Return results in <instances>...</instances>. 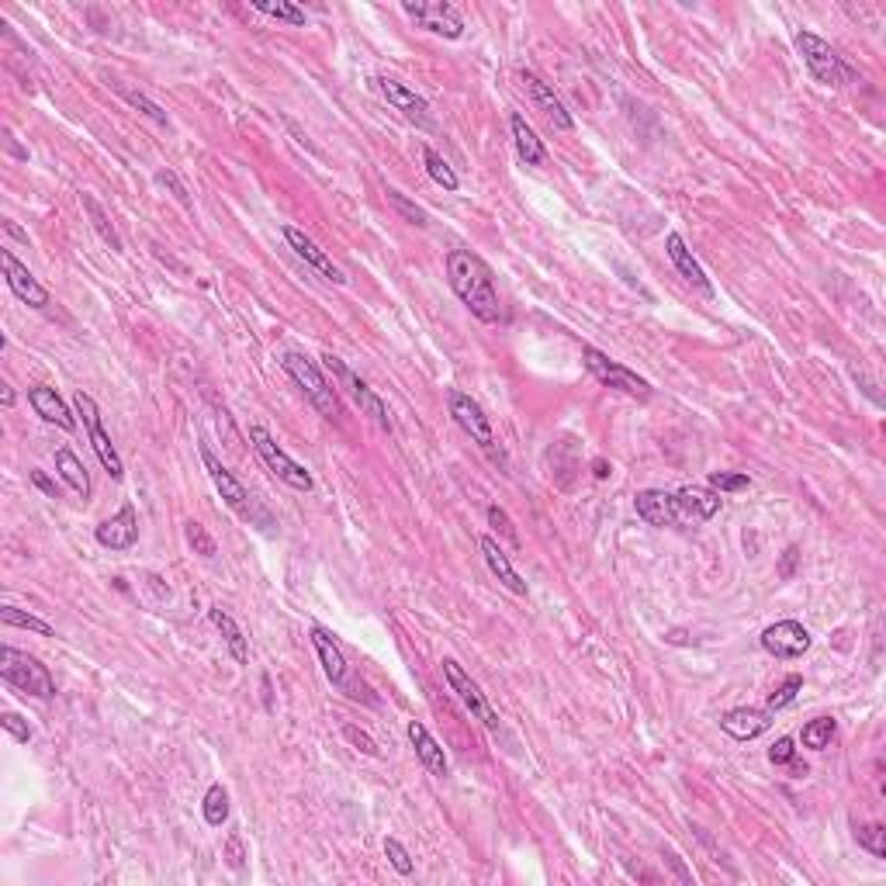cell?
Instances as JSON below:
<instances>
[{
    "mask_svg": "<svg viewBox=\"0 0 886 886\" xmlns=\"http://www.w3.org/2000/svg\"><path fill=\"white\" fill-rule=\"evenodd\" d=\"M752 485L748 475H731V471H713L710 475V488L713 492H741V488Z\"/></svg>",
    "mask_w": 886,
    "mask_h": 886,
    "instance_id": "60d3db41",
    "label": "cell"
},
{
    "mask_svg": "<svg viewBox=\"0 0 886 886\" xmlns=\"http://www.w3.org/2000/svg\"><path fill=\"white\" fill-rule=\"evenodd\" d=\"M835 731H838L835 717H814L810 724H803L800 741H803V748H810V752H824V748L831 745V738H835Z\"/></svg>",
    "mask_w": 886,
    "mask_h": 886,
    "instance_id": "f546056e",
    "label": "cell"
},
{
    "mask_svg": "<svg viewBox=\"0 0 886 886\" xmlns=\"http://www.w3.org/2000/svg\"><path fill=\"white\" fill-rule=\"evenodd\" d=\"M80 201H84V212L90 215V225H94V232H97V236H101L104 243H108L115 253L122 250V236H118V232H115V225H111V219H108V215H104V208L97 205V201L90 198V194H80Z\"/></svg>",
    "mask_w": 886,
    "mask_h": 886,
    "instance_id": "1f68e13d",
    "label": "cell"
},
{
    "mask_svg": "<svg viewBox=\"0 0 886 886\" xmlns=\"http://www.w3.org/2000/svg\"><path fill=\"white\" fill-rule=\"evenodd\" d=\"M797 52L803 56V66H807L810 77H814L817 84L845 87V84H855V80H859V73H855L835 49H831V42H824L821 35L807 32V28L797 32Z\"/></svg>",
    "mask_w": 886,
    "mask_h": 886,
    "instance_id": "7a4b0ae2",
    "label": "cell"
},
{
    "mask_svg": "<svg viewBox=\"0 0 886 886\" xmlns=\"http://www.w3.org/2000/svg\"><path fill=\"white\" fill-rule=\"evenodd\" d=\"M520 80H523V87H527L533 108H537L540 115H544L547 122L554 125V129H561V132H572V129H575L572 115H568V108H565V104H561V97L554 94V87H551V84H544V80H540L537 73H530V70H523V73H520Z\"/></svg>",
    "mask_w": 886,
    "mask_h": 886,
    "instance_id": "e0dca14e",
    "label": "cell"
},
{
    "mask_svg": "<svg viewBox=\"0 0 886 886\" xmlns=\"http://www.w3.org/2000/svg\"><path fill=\"white\" fill-rule=\"evenodd\" d=\"M32 482H35V485H39V488H42V492H45V495H52V499H56V495H59V492H56V485H52V482H49V478H45V475H42V471H32Z\"/></svg>",
    "mask_w": 886,
    "mask_h": 886,
    "instance_id": "f907efd6",
    "label": "cell"
},
{
    "mask_svg": "<svg viewBox=\"0 0 886 886\" xmlns=\"http://www.w3.org/2000/svg\"><path fill=\"white\" fill-rule=\"evenodd\" d=\"M312 644H315V655H319L322 662V672H326V679L333 682L336 689H343V693L350 696V700H367L374 703V696L367 693V686L357 679L354 672H350L347 665V655L340 651V644L333 641V634L322 627H312Z\"/></svg>",
    "mask_w": 886,
    "mask_h": 886,
    "instance_id": "5b68a950",
    "label": "cell"
},
{
    "mask_svg": "<svg viewBox=\"0 0 886 886\" xmlns=\"http://www.w3.org/2000/svg\"><path fill=\"white\" fill-rule=\"evenodd\" d=\"M720 727H724V734H731L734 741H752L772 727V713L738 707V710H727L724 717H720Z\"/></svg>",
    "mask_w": 886,
    "mask_h": 886,
    "instance_id": "603a6c76",
    "label": "cell"
},
{
    "mask_svg": "<svg viewBox=\"0 0 886 886\" xmlns=\"http://www.w3.org/2000/svg\"><path fill=\"white\" fill-rule=\"evenodd\" d=\"M374 87H378V94L385 97L395 111H402L409 122L423 125V129H433V115H430V104H426V97H419L416 90H409V87L399 84V80H392V77H378V80H374Z\"/></svg>",
    "mask_w": 886,
    "mask_h": 886,
    "instance_id": "9a60e30c",
    "label": "cell"
},
{
    "mask_svg": "<svg viewBox=\"0 0 886 886\" xmlns=\"http://www.w3.org/2000/svg\"><path fill=\"white\" fill-rule=\"evenodd\" d=\"M322 364H326V371H333V378L340 381V385L347 388L350 395H354V402L367 412V416L374 419V423L381 426V430H392V416H388V405L381 402V395L374 392V388L367 385L364 378H357V374L350 371V367L343 364L340 357H333V354L322 357Z\"/></svg>",
    "mask_w": 886,
    "mask_h": 886,
    "instance_id": "9c48e42d",
    "label": "cell"
},
{
    "mask_svg": "<svg viewBox=\"0 0 886 886\" xmlns=\"http://www.w3.org/2000/svg\"><path fill=\"white\" fill-rule=\"evenodd\" d=\"M447 281L454 288V295L468 305V312L482 322H499L502 319V302L499 291L492 284V270L471 250H450L447 253Z\"/></svg>",
    "mask_w": 886,
    "mask_h": 886,
    "instance_id": "6da1fadb",
    "label": "cell"
},
{
    "mask_svg": "<svg viewBox=\"0 0 886 886\" xmlns=\"http://www.w3.org/2000/svg\"><path fill=\"white\" fill-rule=\"evenodd\" d=\"M243 859H246V852H243V838H239V835H229V842H225V866H229V869H243Z\"/></svg>",
    "mask_w": 886,
    "mask_h": 886,
    "instance_id": "7dc6e473",
    "label": "cell"
},
{
    "mask_svg": "<svg viewBox=\"0 0 886 886\" xmlns=\"http://www.w3.org/2000/svg\"><path fill=\"white\" fill-rule=\"evenodd\" d=\"M250 440H253V450L260 454V461H264L284 485L295 488V492H312V475L295 461V457H288L281 447H277V440L270 437L264 426H250Z\"/></svg>",
    "mask_w": 886,
    "mask_h": 886,
    "instance_id": "52a82bcc",
    "label": "cell"
},
{
    "mask_svg": "<svg viewBox=\"0 0 886 886\" xmlns=\"http://www.w3.org/2000/svg\"><path fill=\"white\" fill-rule=\"evenodd\" d=\"M509 132H513V146H516V153H520V160L527 163V167H544L547 149H544V142L537 139V132L530 129L527 118H523L520 111H513V115H509Z\"/></svg>",
    "mask_w": 886,
    "mask_h": 886,
    "instance_id": "4316f807",
    "label": "cell"
},
{
    "mask_svg": "<svg viewBox=\"0 0 886 886\" xmlns=\"http://www.w3.org/2000/svg\"><path fill=\"white\" fill-rule=\"evenodd\" d=\"M284 239H288V246H291V250H295V257H298V260H305V264H309L312 270H319V274L326 277V281H333V284H347L343 270L336 267L333 260L326 257V250H319V246H315V239L305 236L302 229H295V225H284Z\"/></svg>",
    "mask_w": 886,
    "mask_h": 886,
    "instance_id": "ac0fdd59",
    "label": "cell"
},
{
    "mask_svg": "<svg viewBox=\"0 0 886 886\" xmlns=\"http://www.w3.org/2000/svg\"><path fill=\"white\" fill-rule=\"evenodd\" d=\"M56 471H59V478H63V482L80 495V499H87V495H90V475H87V468L80 464V457L73 454V450H66V447L56 450Z\"/></svg>",
    "mask_w": 886,
    "mask_h": 886,
    "instance_id": "f1b7e54d",
    "label": "cell"
},
{
    "mask_svg": "<svg viewBox=\"0 0 886 886\" xmlns=\"http://www.w3.org/2000/svg\"><path fill=\"white\" fill-rule=\"evenodd\" d=\"M762 648L769 651L772 658H783V662L803 658L810 651V630L797 620H779L772 623V627H765Z\"/></svg>",
    "mask_w": 886,
    "mask_h": 886,
    "instance_id": "5bb4252c",
    "label": "cell"
},
{
    "mask_svg": "<svg viewBox=\"0 0 886 886\" xmlns=\"http://www.w3.org/2000/svg\"><path fill=\"white\" fill-rule=\"evenodd\" d=\"M73 405H77V412L84 416L87 437H90V447H94L97 461L104 464V471H108L111 478H122L125 475V464H122V457H118V450H115V443H111V437L104 433L101 412H97V402L90 399L87 392H77V395H73Z\"/></svg>",
    "mask_w": 886,
    "mask_h": 886,
    "instance_id": "7c38bea8",
    "label": "cell"
},
{
    "mask_svg": "<svg viewBox=\"0 0 886 886\" xmlns=\"http://www.w3.org/2000/svg\"><path fill=\"white\" fill-rule=\"evenodd\" d=\"M0 402H4V409H11L14 405V388L7 385V381H0Z\"/></svg>",
    "mask_w": 886,
    "mask_h": 886,
    "instance_id": "816d5d0a",
    "label": "cell"
},
{
    "mask_svg": "<svg viewBox=\"0 0 886 886\" xmlns=\"http://www.w3.org/2000/svg\"><path fill=\"white\" fill-rule=\"evenodd\" d=\"M281 367L291 374V378H295V385L309 395V402L322 412V416H326V419L340 416V395H336V385H329L326 374L319 371V364H315V360H309L305 354H295V350H288V354H281Z\"/></svg>",
    "mask_w": 886,
    "mask_h": 886,
    "instance_id": "277c9868",
    "label": "cell"
},
{
    "mask_svg": "<svg viewBox=\"0 0 886 886\" xmlns=\"http://www.w3.org/2000/svg\"><path fill=\"white\" fill-rule=\"evenodd\" d=\"M855 842L866 848L869 855H876V859H886V828L883 824H859V828H855Z\"/></svg>",
    "mask_w": 886,
    "mask_h": 886,
    "instance_id": "d590c367",
    "label": "cell"
},
{
    "mask_svg": "<svg viewBox=\"0 0 886 886\" xmlns=\"http://www.w3.org/2000/svg\"><path fill=\"white\" fill-rule=\"evenodd\" d=\"M443 679H447V686L454 689L457 700L464 703V710H468L471 717L482 720L488 731H499V713H495V710H492V703L485 700L482 686H478V682L471 679V675L464 672V668L457 665L454 658H443Z\"/></svg>",
    "mask_w": 886,
    "mask_h": 886,
    "instance_id": "ba28073f",
    "label": "cell"
},
{
    "mask_svg": "<svg viewBox=\"0 0 886 886\" xmlns=\"http://www.w3.org/2000/svg\"><path fill=\"white\" fill-rule=\"evenodd\" d=\"M156 180H160V184H167L170 191H174V198L180 201V205H184V208H191V198H187V187L180 184L174 170H160V174H156Z\"/></svg>",
    "mask_w": 886,
    "mask_h": 886,
    "instance_id": "c3c4849f",
    "label": "cell"
},
{
    "mask_svg": "<svg viewBox=\"0 0 886 886\" xmlns=\"http://www.w3.org/2000/svg\"><path fill=\"white\" fill-rule=\"evenodd\" d=\"M634 509L644 523H651V527H675V523H679L675 495L662 492V488H644V492H637Z\"/></svg>",
    "mask_w": 886,
    "mask_h": 886,
    "instance_id": "ffe728a7",
    "label": "cell"
},
{
    "mask_svg": "<svg viewBox=\"0 0 886 886\" xmlns=\"http://www.w3.org/2000/svg\"><path fill=\"white\" fill-rule=\"evenodd\" d=\"M582 360H585V367H589V374L599 381V385L617 388V392L630 395V399H641V402L651 399V385H648V381H644L641 374L630 371V367H623V364H617V360H610V357L603 354V350L582 347Z\"/></svg>",
    "mask_w": 886,
    "mask_h": 886,
    "instance_id": "8992f818",
    "label": "cell"
},
{
    "mask_svg": "<svg viewBox=\"0 0 886 886\" xmlns=\"http://www.w3.org/2000/svg\"><path fill=\"white\" fill-rule=\"evenodd\" d=\"M665 253H668V260L675 264V270H679V274L686 277L693 288H700L703 295H713V284H710L707 270L696 264V257L689 253L686 239H682L679 232H668V236H665Z\"/></svg>",
    "mask_w": 886,
    "mask_h": 886,
    "instance_id": "7402d4cb",
    "label": "cell"
},
{
    "mask_svg": "<svg viewBox=\"0 0 886 886\" xmlns=\"http://www.w3.org/2000/svg\"><path fill=\"white\" fill-rule=\"evenodd\" d=\"M423 163H426V174L437 180L443 191H457V187H461V180H457V174H454V170H450V163L443 160L437 149L426 146V149H423Z\"/></svg>",
    "mask_w": 886,
    "mask_h": 886,
    "instance_id": "d6a6232c",
    "label": "cell"
},
{
    "mask_svg": "<svg viewBox=\"0 0 886 886\" xmlns=\"http://www.w3.org/2000/svg\"><path fill=\"white\" fill-rule=\"evenodd\" d=\"M675 509H679V520L689 523H707L717 516L720 509V495L713 488H700V485H689L682 492H675Z\"/></svg>",
    "mask_w": 886,
    "mask_h": 886,
    "instance_id": "44dd1931",
    "label": "cell"
},
{
    "mask_svg": "<svg viewBox=\"0 0 886 886\" xmlns=\"http://www.w3.org/2000/svg\"><path fill=\"white\" fill-rule=\"evenodd\" d=\"M478 547H482V558H485L488 572L499 578V582L506 585L513 596H527V582H523L520 572L513 568V561H509V554L499 547V540H495V537H482V540H478Z\"/></svg>",
    "mask_w": 886,
    "mask_h": 886,
    "instance_id": "cb8c5ba5",
    "label": "cell"
},
{
    "mask_svg": "<svg viewBox=\"0 0 886 886\" xmlns=\"http://www.w3.org/2000/svg\"><path fill=\"white\" fill-rule=\"evenodd\" d=\"M0 267H4V281L7 288L14 291V298H21V302L32 305V309H45V305H49V291L35 281L32 270L18 264V257H14L11 250H0Z\"/></svg>",
    "mask_w": 886,
    "mask_h": 886,
    "instance_id": "2e32d148",
    "label": "cell"
},
{
    "mask_svg": "<svg viewBox=\"0 0 886 886\" xmlns=\"http://www.w3.org/2000/svg\"><path fill=\"white\" fill-rule=\"evenodd\" d=\"M343 734H347V741L357 748V752H364V755H371V758L378 755V745H374V738L367 731H360V727L347 724V727H343Z\"/></svg>",
    "mask_w": 886,
    "mask_h": 886,
    "instance_id": "f6af8a7d",
    "label": "cell"
},
{
    "mask_svg": "<svg viewBox=\"0 0 886 886\" xmlns=\"http://www.w3.org/2000/svg\"><path fill=\"white\" fill-rule=\"evenodd\" d=\"M257 7L260 14H267V18H277V21H284V25H295V28H302L305 25V11L302 7H295V4H288V0H277V4H267V0H257Z\"/></svg>",
    "mask_w": 886,
    "mask_h": 886,
    "instance_id": "e575fe53",
    "label": "cell"
},
{
    "mask_svg": "<svg viewBox=\"0 0 886 886\" xmlns=\"http://www.w3.org/2000/svg\"><path fill=\"white\" fill-rule=\"evenodd\" d=\"M803 689V675H786L783 682H779L776 686V693L769 696V713H776V710H783V707H790L793 700H797V693Z\"/></svg>",
    "mask_w": 886,
    "mask_h": 886,
    "instance_id": "74e56055",
    "label": "cell"
},
{
    "mask_svg": "<svg viewBox=\"0 0 886 886\" xmlns=\"http://www.w3.org/2000/svg\"><path fill=\"white\" fill-rule=\"evenodd\" d=\"M0 620H4L7 627H21V630H35V634H42V637H56V630H52L45 620L32 617V613H25V610H14V606H0Z\"/></svg>",
    "mask_w": 886,
    "mask_h": 886,
    "instance_id": "836d02e7",
    "label": "cell"
},
{
    "mask_svg": "<svg viewBox=\"0 0 886 886\" xmlns=\"http://www.w3.org/2000/svg\"><path fill=\"white\" fill-rule=\"evenodd\" d=\"M409 741H412V748H416V758L423 762V769L430 772V776H437V779L447 776V769H450L447 755H443L440 741L433 738L419 720H409Z\"/></svg>",
    "mask_w": 886,
    "mask_h": 886,
    "instance_id": "484cf974",
    "label": "cell"
},
{
    "mask_svg": "<svg viewBox=\"0 0 886 886\" xmlns=\"http://www.w3.org/2000/svg\"><path fill=\"white\" fill-rule=\"evenodd\" d=\"M201 814H205V821L212 824V828H222V824L229 821V790H225L222 783L208 786L205 800H201Z\"/></svg>",
    "mask_w": 886,
    "mask_h": 886,
    "instance_id": "4dcf8cb0",
    "label": "cell"
},
{
    "mask_svg": "<svg viewBox=\"0 0 886 886\" xmlns=\"http://www.w3.org/2000/svg\"><path fill=\"white\" fill-rule=\"evenodd\" d=\"M187 540H191V547L201 554V558H212L215 554V540L208 537V530L201 527V523H187Z\"/></svg>",
    "mask_w": 886,
    "mask_h": 886,
    "instance_id": "7bdbcfd3",
    "label": "cell"
},
{
    "mask_svg": "<svg viewBox=\"0 0 886 886\" xmlns=\"http://www.w3.org/2000/svg\"><path fill=\"white\" fill-rule=\"evenodd\" d=\"M118 94H122L135 111H142V115H146V118H153L156 125H170V115H167V111H163L156 101H149L146 94H139V90H132V87H118Z\"/></svg>",
    "mask_w": 886,
    "mask_h": 886,
    "instance_id": "8d00e7d4",
    "label": "cell"
},
{
    "mask_svg": "<svg viewBox=\"0 0 886 886\" xmlns=\"http://www.w3.org/2000/svg\"><path fill=\"white\" fill-rule=\"evenodd\" d=\"M208 620L215 623V627L222 630V637H225V648L232 651V658H236L239 665H246L250 662V644H246V634L243 630H239V623L229 617V613L222 610V606H212V610H208Z\"/></svg>",
    "mask_w": 886,
    "mask_h": 886,
    "instance_id": "83f0119b",
    "label": "cell"
},
{
    "mask_svg": "<svg viewBox=\"0 0 886 886\" xmlns=\"http://www.w3.org/2000/svg\"><path fill=\"white\" fill-rule=\"evenodd\" d=\"M28 402H32V409L39 412L45 423L59 426V430H66V433L77 430V419H73V412L66 409V402L56 395V388H45V385L28 388Z\"/></svg>",
    "mask_w": 886,
    "mask_h": 886,
    "instance_id": "d4e9b609",
    "label": "cell"
},
{
    "mask_svg": "<svg viewBox=\"0 0 886 886\" xmlns=\"http://www.w3.org/2000/svg\"><path fill=\"white\" fill-rule=\"evenodd\" d=\"M4 229H7V232H11V236H14V239H25V243H28V232H21V229H18V225H14L11 219H4Z\"/></svg>",
    "mask_w": 886,
    "mask_h": 886,
    "instance_id": "db71d44e",
    "label": "cell"
},
{
    "mask_svg": "<svg viewBox=\"0 0 886 886\" xmlns=\"http://www.w3.org/2000/svg\"><path fill=\"white\" fill-rule=\"evenodd\" d=\"M488 523H492V527H495V530H499V533H502V537H506V540H509V544H513V547H516V544H520V533H516V527H513V520H509V516H506V513H502V509H499V506H488Z\"/></svg>",
    "mask_w": 886,
    "mask_h": 886,
    "instance_id": "ee69618b",
    "label": "cell"
},
{
    "mask_svg": "<svg viewBox=\"0 0 886 886\" xmlns=\"http://www.w3.org/2000/svg\"><path fill=\"white\" fill-rule=\"evenodd\" d=\"M0 675H4V682H11L18 693L35 696V700H52V696H56V679L49 675V668H45L39 658L11 648V644L0 648Z\"/></svg>",
    "mask_w": 886,
    "mask_h": 886,
    "instance_id": "3957f363",
    "label": "cell"
},
{
    "mask_svg": "<svg viewBox=\"0 0 886 886\" xmlns=\"http://www.w3.org/2000/svg\"><path fill=\"white\" fill-rule=\"evenodd\" d=\"M385 855H388V862H392V869L399 876H412V855H409V848H405L399 838H385Z\"/></svg>",
    "mask_w": 886,
    "mask_h": 886,
    "instance_id": "f35d334b",
    "label": "cell"
},
{
    "mask_svg": "<svg viewBox=\"0 0 886 886\" xmlns=\"http://www.w3.org/2000/svg\"><path fill=\"white\" fill-rule=\"evenodd\" d=\"M769 758H772V765H793V762H797V745H793V738H779L776 745L769 748Z\"/></svg>",
    "mask_w": 886,
    "mask_h": 886,
    "instance_id": "bcb514c9",
    "label": "cell"
},
{
    "mask_svg": "<svg viewBox=\"0 0 886 886\" xmlns=\"http://www.w3.org/2000/svg\"><path fill=\"white\" fill-rule=\"evenodd\" d=\"M793 561H797V547H790V551H786V561H783V575L786 578L793 575Z\"/></svg>",
    "mask_w": 886,
    "mask_h": 886,
    "instance_id": "f5cc1de1",
    "label": "cell"
},
{
    "mask_svg": "<svg viewBox=\"0 0 886 886\" xmlns=\"http://www.w3.org/2000/svg\"><path fill=\"white\" fill-rule=\"evenodd\" d=\"M201 464H205V471H208V478H212V485L219 488V495L225 499V506H229V509H236L239 516H246V520H253V516H260V520L267 523V516H264V513H257V509H253V499H250V492H246V488L239 485V478L232 475V471L225 468V464L219 461V457L212 454V447H208V443H201Z\"/></svg>",
    "mask_w": 886,
    "mask_h": 886,
    "instance_id": "8fae6325",
    "label": "cell"
},
{
    "mask_svg": "<svg viewBox=\"0 0 886 886\" xmlns=\"http://www.w3.org/2000/svg\"><path fill=\"white\" fill-rule=\"evenodd\" d=\"M0 727H4V731L11 734L18 745H28V741H32V727H28L25 720L18 717V713H11V710L0 713Z\"/></svg>",
    "mask_w": 886,
    "mask_h": 886,
    "instance_id": "b9f144b4",
    "label": "cell"
},
{
    "mask_svg": "<svg viewBox=\"0 0 886 886\" xmlns=\"http://www.w3.org/2000/svg\"><path fill=\"white\" fill-rule=\"evenodd\" d=\"M665 859H668V866H672L675 873H679V880H682V883H693V876L686 873V866H682V862H679V855H675V852H665Z\"/></svg>",
    "mask_w": 886,
    "mask_h": 886,
    "instance_id": "681fc988",
    "label": "cell"
},
{
    "mask_svg": "<svg viewBox=\"0 0 886 886\" xmlns=\"http://www.w3.org/2000/svg\"><path fill=\"white\" fill-rule=\"evenodd\" d=\"M94 537L97 544L108 547V551H129L135 540H139V516H135V509L125 502L111 520H104L101 527H97Z\"/></svg>",
    "mask_w": 886,
    "mask_h": 886,
    "instance_id": "d6986e66",
    "label": "cell"
},
{
    "mask_svg": "<svg viewBox=\"0 0 886 886\" xmlns=\"http://www.w3.org/2000/svg\"><path fill=\"white\" fill-rule=\"evenodd\" d=\"M385 194H388V201H392V205L399 208V212H402L405 219H409L412 225H426V212H423V208H419V205H412V201L405 198L402 191H395V187H388Z\"/></svg>",
    "mask_w": 886,
    "mask_h": 886,
    "instance_id": "ab89813d",
    "label": "cell"
},
{
    "mask_svg": "<svg viewBox=\"0 0 886 886\" xmlns=\"http://www.w3.org/2000/svg\"><path fill=\"white\" fill-rule=\"evenodd\" d=\"M402 11L419 28L440 35V39H461L464 35V18L457 14V7L443 4V0H402Z\"/></svg>",
    "mask_w": 886,
    "mask_h": 886,
    "instance_id": "30bf717a",
    "label": "cell"
},
{
    "mask_svg": "<svg viewBox=\"0 0 886 886\" xmlns=\"http://www.w3.org/2000/svg\"><path fill=\"white\" fill-rule=\"evenodd\" d=\"M447 405H450V416H454V423L461 426L464 433H468L471 440L478 443L482 450H488V454H495V433H492V419L485 416V409L478 405L471 395L457 392V388H450L447 392Z\"/></svg>",
    "mask_w": 886,
    "mask_h": 886,
    "instance_id": "4fadbf2b",
    "label": "cell"
}]
</instances>
